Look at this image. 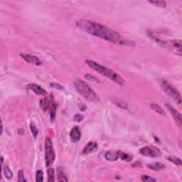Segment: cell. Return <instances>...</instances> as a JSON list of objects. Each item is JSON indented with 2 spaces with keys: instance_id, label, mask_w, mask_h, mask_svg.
Here are the masks:
<instances>
[{
  "instance_id": "1",
  "label": "cell",
  "mask_w": 182,
  "mask_h": 182,
  "mask_svg": "<svg viewBox=\"0 0 182 182\" xmlns=\"http://www.w3.org/2000/svg\"><path fill=\"white\" fill-rule=\"evenodd\" d=\"M76 26L84 32L102 38L105 41L121 46H132L134 45L133 42L124 38L116 31L113 30L97 22L86 19H80L76 22Z\"/></svg>"
},
{
  "instance_id": "2",
  "label": "cell",
  "mask_w": 182,
  "mask_h": 182,
  "mask_svg": "<svg viewBox=\"0 0 182 182\" xmlns=\"http://www.w3.org/2000/svg\"><path fill=\"white\" fill-rule=\"evenodd\" d=\"M86 63L93 71H95V72L100 73V75H104L106 78H109L112 81L115 82L118 85H123L125 84V80L122 77L115 72V71H113L112 69H108V68L105 67V66L100 65V64L92 60H86Z\"/></svg>"
},
{
  "instance_id": "3",
  "label": "cell",
  "mask_w": 182,
  "mask_h": 182,
  "mask_svg": "<svg viewBox=\"0 0 182 182\" xmlns=\"http://www.w3.org/2000/svg\"><path fill=\"white\" fill-rule=\"evenodd\" d=\"M73 85L79 94L81 95L87 100L92 102H97L100 101V97L96 94V93L83 80L76 79L73 82Z\"/></svg>"
},
{
  "instance_id": "4",
  "label": "cell",
  "mask_w": 182,
  "mask_h": 182,
  "mask_svg": "<svg viewBox=\"0 0 182 182\" xmlns=\"http://www.w3.org/2000/svg\"><path fill=\"white\" fill-rule=\"evenodd\" d=\"M152 37L155 41H157L161 46L166 48L169 50L171 52L181 56V41L180 39H172V40H164L161 38L157 37L154 34L151 35Z\"/></svg>"
},
{
  "instance_id": "5",
  "label": "cell",
  "mask_w": 182,
  "mask_h": 182,
  "mask_svg": "<svg viewBox=\"0 0 182 182\" xmlns=\"http://www.w3.org/2000/svg\"><path fill=\"white\" fill-rule=\"evenodd\" d=\"M160 86L164 93H166L169 96L172 97L173 100H175L178 104H181V95H180V93L174 86H172L170 83H169L166 81L165 80H160Z\"/></svg>"
},
{
  "instance_id": "6",
  "label": "cell",
  "mask_w": 182,
  "mask_h": 182,
  "mask_svg": "<svg viewBox=\"0 0 182 182\" xmlns=\"http://www.w3.org/2000/svg\"><path fill=\"white\" fill-rule=\"evenodd\" d=\"M45 151H46V164L47 167L51 166L54 161H55V158H56V154L54 150V147H53L52 141L49 137H47L45 141Z\"/></svg>"
},
{
  "instance_id": "7",
  "label": "cell",
  "mask_w": 182,
  "mask_h": 182,
  "mask_svg": "<svg viewBox=\"0 0 182 182\" xmlns=\"http://www.w3.org/2000/svg\"><path fill=\"white\" fill-rule=\"evenodd\" d=\"M139 152L141 155L145 157H157L161 155V151L156 147L152 146H145L139 150Z\"/></svg>"
},
{
  "instance_id": "8",
  "label": "cell",
  "mask_w": 182,
  "mask_h": 182,
  "mask_svg": "<svg viewBox=\"0 0 182 182\" xmlns=\"http://www.w3.org/2000/svg\"><path fill=\"white\" fill-rule=\"evenodd\" d=\"M20 56H21V58H23L25 61H27V63L33 64V65L39 66L42 64L41 60L38 58L37 56H33L32 54H21Z\"/></svg>"
},
{
  "instance_id": "9",
  "label": "cell",
  "mask_w": 182,
  "mask_h": 182,
  "mask_svg": "<svg viewBox=\"0 0 182 182\" xmlns=\"http://www.w3.org/2000/svg\"><path fill=\"white\" fill-rule=\"evenodd\" d=\"M167 109L169 110V111L170 112L171 114H172L173 118H174V121L176 124L178 125L179 126L181 125V115L179 111H177L175 108H174L173 106L167 104L166 105Z\"/></svg>"
},
{
  "instance_id": "10",
  "label": "cell",
  "mask_w": 182,
  "mask_h": 182,
  "mask_svg": "<svg viewBox=\"0 0 182 182\" xmlns=\"http://www.w3.org/2000/svg\"><path fill=\"white\" fill-rule=\"evenodd\" d=\"M81 137V132L78 127H74L71 130V133H70V139L72 142H77L80 139Z\"/></svg>"
},
{
  "instance_id": "11",
  "label": "cell",
  "mask_w": 182,
  "mask_h": 182,
  "mask_svg": "<svg viewBox=\"0 0 182 182\" xmlns=\"http://www.w3.org/2000/svg\"><path fill=\"white\" fill-rule=\"evenodd\" d=\"M97 147H98V145H97V142H95V141H89L84 147L83 150V153L84 154H91L97 150Z\"/></svg>"
},
{
  "instance_id": "12",
  "label": "cell",
  "mask_w": 182,
  "mask_h": 182,
  "mask_svg": "<svg viewBox=\"0 0 182 182\" xmlns=\"http://www.w3.org/2000/svg\"><path fill=\"white\" fill-rule=\"evenodd\" d=\"M27 87H28L29 89H30L31 91H32L34 93L38 95H46V91L43 88H41V86L36 85V84H29Z\"/></svg>"
},
{
  "instance_id": "13",
  "label": "cell",
  "mask_w": 182,
  "mask_h": 182,
  "mask_svg": "<svg viewBox=\"0 0 182 182\" xmlns=\"http://www.w3.org/2000/svg\"><path fill=\"white\" fill-rule=\"evenodd\" d=\"M105 159L108 161H116L119 159L118 151H108L105 153Z\"/></svg>"
},
{
  "instance_id": "14",
  "label": "cell",
  "mask_w": 182,
  "mask_h": 182,
  "mask_svg": "<svg viewBox=\"0 0 182 182\" xmlns=\"http://www.w3.org/2000/svg\"><path fill=\"white\" fill-rule=\"evenodd\" d=\"M57 181L59 182H66L69 181L65 172H64L63 169L60 167L57 168Z\"/></svg>"
},
{
  "instance_id": "15",
  "label": "cell",
  "mask_w": 182,
  "mask_h": 182,
  "mask_svg": "<svg viewBox=\"0 0 182 182\" xmlns=\"http://www.w3.org/2000/svg\"><path fill=\"white\" fill-rule=\"evenodd\" d=\"M148 168L150 169H152L154 171H162L165 169V166L160 162H155L153 164H150L147 165Z\"/></svg>"
},
{
  "instance_id": "16",
  "label": "cell",
  "mask_w": 182,
  "mask_h": 182,
  "mask_svg": "<svg viewBox=\"0 0 182 182\" xmlns=\"http://www.w3.org/2000/svg\"><path fill=\"white\" fill-rule=\"evenodd\" d=\"M150 107H151V108H152V110H154V111H155L156 113H157L158 114H159V115H163V116L166 115V113H165L164 110L163 108L161 107V106H159V105L155 104V103H152V104L150 105Z\"/></svg>"
},
{
  "instance_id": "17",
  "label": "cell",
  "mask_w": 182,
  "mask_h": 182,
  "mask_svg": "<svg viewBox=\"0 0 182 182\" xmlns=\"http://www.w3.org/2000/svg\"><path fill=\"white\" fill-rule=\"evenodd\" d=\"M1 170H2L4 174L5 177H6L7 179H10L13 177V173H12V171H11L10 167H9L8 166L5 165L4 167H2Z\"/></svg>"
},
{
  "instance_id": "18",
  "label": "cell",
  "mask_w": 182,
  "mask_h": 182,
  "mask_svg": "<svg viewBox=\"0 0 182 182\" xmlns=\"http://www.w3.org/2000/svg\"><path fill=\"white\" fill-rule=\"evenodd\" d=\"M40 106H41V108L44 111H46V110L49 109V107H50V102L46 98L42 99L40 101Z\"/></svg>"
},
{
  "instance_id": "19",
  "label": "cell",
  "mask_w": 182,
  "mask_h": 182,
  "mask_svg": "<svg viewBox=\"0 0 182 182\" xmlns=\"http://www.w3.org/2000/svg\"><path fill=\"white\" fill-rule=\"evenodd\" d=\"M48 181H55V172L54 169L53 168H49V169H48Z\"/></svg>"
},
{
  "instance_id": "20",
  "label": "cell",
  "mask_w": 182,
  "mask_h": 182,
  "mask_svg": "<svg viewBox=\"0 0 182 182\" xmlns=\"http://www.w3.org/2000/svg\"><path fill=\"white\" fill-rule=\"evenodd\" d=\"M119 152V158H120L122 160L130 161L132 160V157L129 155L128 154L124 153V152H121V151H118Z\"/></svg>"
},
{
  "instance_id": "21",
  "label": "cell",
  "mask_w": 182,
  "mask_h": 182,
  "mask_svg": "<svg viewBox=\"0 0 182 182\" xmlns=\"http://www.w3.org/2000/svg\"><path fill=\"white\" fill-rule=\"evenodd\" d=\"M167 159L169 161H172L174 164L178 165V166H181V160L179 158H176L174 157H169L167 158Z\"/></svg>"
},
{
  "instance_id": "22",
  "label": "cell",
  "mask_w": 182,
  "mask_h": 182,
  "mask_svg": "<svg viewBox=\"0 0 182 182\" xmlns=\"http://www.w3.org/2000/svg\"><path fill=\"white\" fill-rule=\"evenodd\" d=\"M36 181L37 182H41L43 181V173L42 170H37V172H36Z\"/></svg>"
},
{
  "instance_id": "23",
  "label": "cell",
  "mask_w": 182,
  "mask_h": 182,
  "mask_svg": "<svg viewBox=\"0 0 182 182\" xmlns=\"http://www.w3.org/2000/svg\"><path fill=\"white\" fill-rule=\"evenodd\" d=\"M150 2L152 4L155 5V6L160 7H165L167 5L166 1H150Z\"/></svg>"
},
{
  "instance_id": "24",
  "label": "cell",
  "mask_w": 182,
  "mask_h": 182,
  "mask_svg": "<svg viewBox=\"0 0 182 182\" xmlns=\"http://www.w3.org/2000/svg\"><path fill=\"white\" fill-rule=\"evenodd\" d=\"M141 179L144 182H150V181H156V179L154 178L151 177V176L146 175V174H143L141 176Z\"/></svg>"
},
{
  "instance_id": "25",
  "label": "cell",
  "mask_w": 182,
  "mask_h": 182,
  "mask_svg": "<svg viewBox=\"0 0 182 182\" xmlns=\"http://www.w3.org/2000/svg\"><path fill=\"white\" fill-rule=\"evenodd\" d=\"M56 105L53 103L51 108V119L54 120L56 117Z\"/></svg>"
},
{
  "instance_id": "26",
  "label": "cell",
  "mask_w": 182,
  "mask_h": 182,
  "mask_svg": "<svg viewBox=\"0 0 182 182\" xmlns=\"http://www.w3.org/2000/svg\"><path fill=\"white\" fill-rule=\"evenodd\" d=\"M30 128H31V130H32V132L33 135H34V137H36V136H37V134H38V129L37 127H36V125H35L34 122H31Z\"/></svg>"
},
{
  "instance_id": "27",
  "label": "cell",
  "mask_w": 182,
  "mask_h": 182,
  "mask_svg": "<svg viewBox=\"0 0 182 182\" xmlns=\"http://www.w3.org/2000/svg\"><path fill=\"white\" fill-rule=\"evenodd\" d=\"M18 181H19V182L27 181V180L25 179L24 173L23 170L19 171V173H18Z\"/></svg>"
},
{
  "instance_id": "28",
  "label": "cell",
  "mask_w": 182,
  "mask_h": 182,
  "mask_svg": "<svg viewBox=\"0 0 182 182\" xmlns=\"http://www.w3.org/2000/svg\"><path fill=\"white\" fill-rule=\"evenodd\" d=\"M83 118H84L83 115H80V114H76V115L74 116V117H73V120L75 121V122H80L83 119Z\"/></svg>"
},
{
  "instance_id": "29",
  "label": "cell",
  "mask_w": 182,
  "mask_h": 182,
  "mask_svg": "<svg viewBox=\"0 0 182 182\" xmlns=\"http://www.w3.org/2000/svg\"><path fill=\"white\" fill-rule=\"evenodd\" d=\"M51 87L56 88V89H58V90H63V88L62 87V85H60V84H58V83H51Z\"/></svg>"
},
{
  "instance_id": "30",
  "label": "cell",
  "mask_w": 182,
  "mask_h": 182,
  "mask_svg": "<svg viewBox=\"0 0 182 182\" xmlns=\"http://www.w3.org/2000/svg\"><path fill=\"white\" fill-rule=\"evenodd\" d=\"M85 77L87 79H88V80H91V79H94V80H95V82L98 81L97 78H95L94 76H93V75H91V74H87L86 75H85Z\"/></svg>"
}]
</instances>
